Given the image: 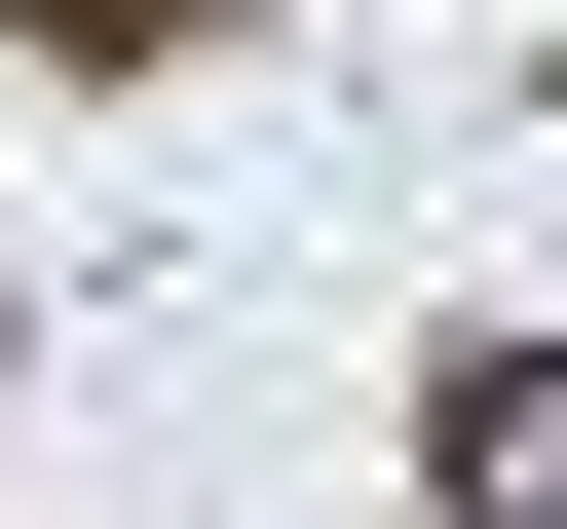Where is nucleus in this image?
Returning <instances> with one entry per match:
<instances>
[{
    "label": "nucleus",
    "instance_id": "nucleus-1",
    "mask_svg": "<svg viewBox=\"0 0 567 529\" xmlns=\"http://www.w3.org/2000/svg\"><path fill=\"white\" fill-rule=\"evenodd\" d=\"M416 491H454V529H567V341H454V378H416Z\"/></svg>",
    "mask_w": 567,
    "mask_h": 529
},
{
    "label": "nucleus",
    "instance_id": "nucleus-2",
    "mask_svg": "<svg viewBox=\"0 0 567 529\" xmlns=\"http://www.w3.org/2000/svg\"><path fill=\"white\" fill-rule=\"evenodd\" d=\"M39 39H76V76H152V39H227V0H39Z\"/></svg>",
    "mask_w": 567,
    "mask_h": 529
}]
</instances>
